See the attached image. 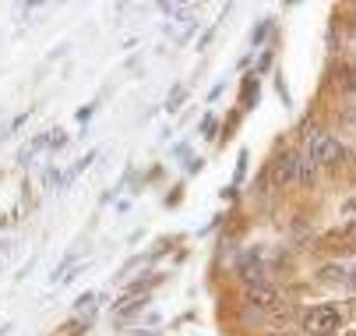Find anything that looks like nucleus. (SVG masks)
<instances>
[{"label": "nucleus", "instance_id": "6", "mask_svg": "<svg viewBox=\"0 0 356 336\" xmlns=\"http://www.w3.org/2000/svg\"><path fill=\"white\" fill-rule=\"evenodd\" d=\"M353 245H356V220H349L346 227L321 237V248H353Z\"/></svg>", "mask_w": 356, "mask_h": 336}, {"label": "nucleus", "instance_id": "10", "mask_svg": "<svg viewBox=\"0 0 356 336\" xmlns=\"http://www.w3.org/2000/svg\"><path fill=\"white\" fill-rule=\"evenodd\" d=\"M296 177H300V184H314V160H311V156H307V160H300Z\"/></svg>", "mask_w": 356, "mask_h": 336}, {"label": "nucleus", "instance_id": "2", "mask_svg": "<svg viewBox=\"0 0 356 336\" xmlns=\"http://www.w3.org/2000/svg\"><path fill=\"white\" fill-rule=\"evenodd\" d=\"M307 156H311L318 167H335V163H342L346 149L339 146L335 138H328V135H314L311 146H307Z\"/></svg>", "mask_w": 356, "mask_h": 336}, {"label": "nucleus", "instance_id": "12", "mask_svg": "<svg viewBox=\"0 0 356 336\" xmlns=\"http://www.w3.org/2000/svg\"><path fill=\"white\" fill-rule=\"evenodd\" d=\"M346 336H356V329H349V333H346Z\"/></svg>", "mask_w": 356, "mask_h": 336}, {"label": "nucleus", "instance_id": "13", "mask_svg": "<svg viewBox=\"0 0 356 336\" xmlns=\"http://www.w3.org/2000/svg\"><path fill=\"white\" fill-rule=\"evenodd\" d=\"M272 336H282V333H272Z\"/></svg>", "mask_w": 356, "mask_h": 336}, {"label": "nucleus", "instance_id": "9", "mask_svg": "<svg viewBox=\"0 0 356 336\" xmlns=\"http://www.w3.org/2000/svg\"><path fill=\"white\" fill-rule=\"evenodd\" d=\"M49 135H54V131H49ZM49 135H39V138L32 142V146H25V149H22V163H29L39 149H46V146H49Z\"/></svg>", "mask_w": 356, "mask_h": 336}, {"label": "nucleus", "instance_id": "5", "mask_svg": "<svg viewBox=\"0 0 356 336\" xmlns=\"http://www.w3.org/2000/svg\"><path fill=\"white\" fill-rule=\"evenodd\" d=\"M296 167H300V160L293 156V153H282V156H275L272 160V184H289L293 177H296Z\"/></svg>", "mask_w": 356, "mask_h": 336}, {"label": "nucleus", "instance_id": "3", "mask_svg": "<svg viewBox=\"0 0 356 336\" xmlns=\"http://www.w3.org/2000/svg\"><path fill=\"white\" fill-rule=\"evenodd\" d=\"M243 301H247L250 308H258V312H275V308L282 305L279 294L272 291V287H265V283H261V287H250V291L243 294Z\"/></svg>", "mask_w": 356, "mask_h": 336}, {"label": "nucleus", "instance_id": "8", "mask_svg": "<svg viewBox=\"0 0 356 336\" xmlns=\"http://www.w3.org/2000/svg\"><path fill=\"white\" fill-rule=\"evenodd\" d=\"M148 305V298L141 294V298H127V301H120L117 305V319H127V315H134V312H141Z\"/></svg>", "mask_w": 356, "mask_h": 336}, {"label": "nucleus", "instance_id": "1", "mask_svg": "<svg viewBox=\"0 0 356 336\" xmlns=\"http://www.w3.org/2000/svg\"><path fill=\"white\" fill-rule=\"evenodd\" d=\"M339 326H342V312L335 305H318L303 315V333H311V336H332L339 333Z\"/></svg>", "mask_w": 356, "mask_h": 336}, {"label": "nucleus", "instance_id": "11", "mask_svg": "<svg viewBox=\"0 0 356 336\" xmlns=\"http://www.w3.org/2000/svg\"><path fill=\"white\" fill-rule=\"evenodd\" d=\"M346 287H349V291H356V266L349 269V280H346Z\"/></svg>", "mask_w": 356, "mask_h": 336}, {"label": "nucleus", "instance_id": "4", "mask_svg": "<svg viewBox=\"0 0 356 336\" xmlns=\"http://www.w3.org/2000/svg\"><path fill=\"white\" fill-rule=\"evenodd\" d=\"M236 269H240V276H243L250 287H261V283H265V262H261L258 252H247V255L240 259Z\"/></svg>", "mask_w": 356, "mask_h": 336}, {"label": "nucleus", "instance_id": "7", "mask_svg": "<svg viewBox=\"0 0 356 336\" xmlns=\"http://www.w3.org/2000/svg\"><path fill=\"white\" fill-rule=\"evenodd\" d=\"M318 276H321L325 283H346V280H349V266H325Z\"/></svg>", "mask_w": 356, "mask_h": 336}]
</instances>
